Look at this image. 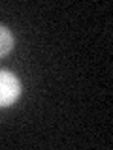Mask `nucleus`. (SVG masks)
Returning <instances> with one entry per match:
<instances>
[{
	"instance_id": "nucleus-2",
	"label": "nucleus",
	"mask_w": 113,
	"mask_h": 150,
	"mask_svg": "<svg viewBox=\"0 0 113 150\" xmlns=\"http://www.w3.org/2000/svg\"><path fill=\"white\" fill-rule=\"evenodd\" d=\"M13 47V36L4 25H0V56H6Z\"/></svg>"
},
{
	"instance_id": "nucleus-1",
	"label": "nucleus",
	"mask_w": 113,
	"mask_h": 150,
	"mask_svg": "<svg viewBox=\"0 0 113 150\" xmlns=\"http://www.w3.org/2000/svg\"><path fill=\"white\" fill-rule=\"evenodd\" d=\"M21 96V83L11 71L0 69V107H8Z\"/></svg>"
}]
</instances>
